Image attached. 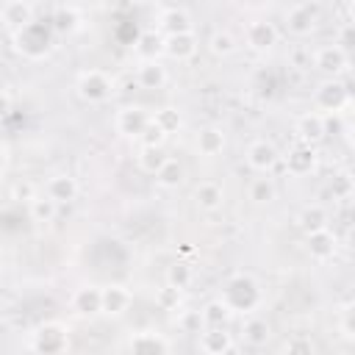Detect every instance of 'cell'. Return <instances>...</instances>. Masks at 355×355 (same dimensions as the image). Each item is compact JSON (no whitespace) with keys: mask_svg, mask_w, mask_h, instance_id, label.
Instances as JSON below:
<instances>
[{"mask_svg":"<svg viewBox=\"0 0 355 355\" xmlns=\"http://www.w3.org/2000/svg\"><path fill=\"white\" fill-rule=\"evenodd\" d=\"M75 92H78V97H80L83 103L100 105V103H105V100L114 97L116 83H114V78H111L108 72H103V69H86V72L78 75Z\"/></svg>","mask_w":355,"mask_h":355,"instance_id":"3957f363","label":"cell"},{"mask_svg":"<svg viewBox=\"0 0 355 355\" xmlns=\"http://www.w3.org/2000/svg\"><path fill=\"white\" fill-rule=\"evenodd\" d=\"M283 22H286V31L297 39H305L311 36L319 22H322V8L316 3H294L286 14H283Z\"/></svg>","mask_w":355,"mask_h":355,"instance_id":"277c9868","label":"cell"},{"mask_svg":"<svg viewBox=\"0 0 355 355\" xmlns=\"http://www.w3.org/2000/svg\"><path fill=\"white\" fill-rule=\"evenodd\" d=\"M166 283L169 286H175V288H189L191 286V280H194V272H191V263L189 261H172L169 266H166Z\"/></svg>","mask_w":355,"mask_h":355,"instance_id":"d6a6232c","label":"cell"},{"mask_svg":"<svg viewBox=\"0 0 355 355\" xmlns=\"http://www.w3.org/2000/svg\"><path fill=\"white\" fill-rule=\"evenodd\" d=\"M338 250V239L330 227H322V230H311L305 233V252L313 258V261H330Z\"/></svg>","mask_w":355,"mask_h":355,"instance_id":"5bb4252c","label":"cell"},{"mask_svg":"<svg viewBox=\"0 0 355 355\" xmlns=\"http://www.w3.org/2000/svg\"><path fill=\"white\" fill-rule=\"evenodd\" d=\"M11 197L19 200V202H31V200L36 197V186H33L31 180H17V183L11 186Z\"/></svg>","mask_w":355,"mask_h":355,"instance_id":"b9f144b4","label":"cell"},{"mask_svg":"<svg viewBox=\"0 0 355 355\" xmlns=\"http://www.w3.org/2000/svg\"><path fill=\"white\" fill-rule=\"evenodd\" d=\"M0 17H3V25L14 33V31L25 28L28 22H33V6L28 0H8L3 6V14Z\"/></svg>","mask_w":355,"mask_h":355,"instance_id":"cb8c5ba5","label":"cell"},{"mask_svg":"<svg viewBox=\"0 0 355 355\" xmlns=\"http://www.w3.org/2000/svg\"><path fill=\"white\" fill-rule=\"evenodd\" d=\"M183 31H194V22H191V14L186 8H164L158 14V33L166 36V33H183Z\"/></svg>","mask_w":355,"mask_h":355,"instance_id":"7402d4cb","label":"cell"},{"mask_svg":"<svg viewBox=\"0 0 355 355\" xmlns=\"http://www.w3.org/2000/svg\"><path fill=\"white\" fill-rule=\"evenodd\" d=\"M6 164H8V153H6V147L0 144V178H3V172H6Z\"/></svg>","mask_w":355,"mask_h":355,"instance_id":"f6af8a7d","label":"cell"},{"mask_svg":"<svg viewBox=\"0 0 355 355\" xmlns=\"http://www.w3.org/2000/svg\"><path fill=\"white\" fill-rule=\"evenodd\" d=\"M178 330L180 333H200L202 330L200 311H178Z\"/></svg>","mask_w":355,"mask_h":355,"instance_id":"ab89813d","label":"cell"},{"mask_svg":"<svg viewBox=\"0 0 355 355\" xmlns=\"http://www.w3.org/2000/svg\"><path fill=\"white\" fill-rule=\"evenodd\" d=\"M313 69L322 72L324 78H341V75L349 69L347 47H341V44L319 47V50L313 53Z\"/></svg>","mask_w":355,"mask_h":355,"instance_id":"8992f818","label":"cell"},{"mask_svg":"<svg viewBox=\"0 0 355 355\" xmlns=\"http://www.w3.org/2000/svg\"><path fill=\"white\" fill-rule=\"evenodd\" d=\"M236 47H239V42H236V36H233L230 31H214V33L208 36V50H211V55H216V58L233 55Z\"/></svg>","mask_w":355,"mask_h":355,"instance_id":"1f68e13d","label":"cell"},{"mask_svg":"<svg viewBox=\"0 0 355 355\" xmlns=\"http://www.w3.org/2000/svg\"><path fill=\"white\" fill-rule=\"evenodd\" d=\"M28 214H31V219L33 222H39V225H50L53 219H55V214H58V205L47 197V194H36L31 202H28Z\"/></svg>","mask_w":355,"mask_h":355,"instance_id":"4dcf8cb0","label":"cell"},{"mask_svg":"<svg viewBox=\"0 0 355 355\" xmlns=\"http://www.w3.org/2000/svg\"><path fill=\"white\" fill-rule=\"evenodd\" d=\"M150 122V114L141 108V105H125L116 111V119H114V128L119 136L125 139H139V133L144 130V125Z\"/></svg>","mask_w":355,"mask_h":355,"instance_id":"8fae6325","label":"cell"},{"mask_svg":"<svg viewBox=\"0 0 355 355\" xmlns=\"http://www.w3.org/2000/svg\"><path fill=\"white\" fill-rule=\"evenodd\" d=\"M338 330L344 336V341H355V311H352V302H347L341 308V316H338Z\"/></svg>","mask_w":355,"mask_h":355,"instance_id":"60d3db41","label":"cell"},{"mask_svg":"<svg viewBox=\"0 0 355 355\" xmlns=\"http://www.w3.org/2000/svg\"><path fill=\"white\" fill-rule=\"evenodd\" d=\"M247 197L255 202V205H269L275 202L277 197V186L272 178H255L250 186H247Z\"/></svg>","mask_w":355,"mask_h":355,"instance_id":"f546056e","label":"cell"},{"mask_svg":"<svg viewBox=\"0 0 355 355\" xmlns=\"http://www.w3.org/2000/svg\"><path fill=\"white\" fill-rule=\"evenodd\" d=\"M316 169V150L311 147V144H297V147H291L288 150V155H286V172L288 175H294V178H305V175H311Z\"/></svg>","mask_w":355,"mask_h":355,"instance_id":"e0dca14e","label":"cell"},{"mask_svg":"<svg viewBox=\"0 0 355 355\" xmlns=\"http://www.w3.org/2000/svg\"><path fill=\"white\" fill-rule=\"evenodd\" d=\"M330 191H333L336 200H349V197H352V175H349V172H338V175H333Z\"/></svg>","mask_w":355,"mask_h":355,"instance_id":"f35d334b","label":"cell"},{"mask_svg":"<svg viewBox=\"0 0 355 355\" xmlns=\"http://www.w3.org/2000/svg\"><path fill=\"white\" fill-rule=\"evenodd\" d=\"M294 133H297V139H300L302 144L316 147V144L324 139V119H322V114H316V111L302 114V116L294 122Z\"/></svg>","mask_w":355,"mask_h":355,"instance_id":"d6986e66","label":"cell"},{"mask_svg":"<svg viewBox=\"0 0 355 355\" xmlns=\"http://www.w3.org/2000/svg\"><path fill=\"white\" fill-rule=\"evenodd\" d=\"M341 3H349V0H341Z\"/></svg>","mask_w":355,"mask_h":355,"instance_id":"bcb514c9","label":"cell"},{"mask_svg":"<svg viewBox=\"0 0 355 355\" xmlns=\"http://www.w3.org/2000/svg\"><path fill=\"white\" fill-rule=\"evenodd\" d=\"M222 202H225V189H222L219 183H214V180H202V183L194 189V205H197L200 211L214 214V211L222 208Z\"/></svg>","mask_w":355,"mask_h":355,"instance_id":"603a6c76","label":"cell"},{"mask_svg":"<svg viewBox=\"0 0 355 355\" xmlns=\"http://www.w3.org/2000/svg\"><path fill=\"white\" fill-rule=\"evenodd\" d=\"M247 166L252 169V172H261V175H269L275 166H277V161H280V153H277V147L272 144V141H266V139H258V141H252L250 147H247Z\"/></svg>","mask_w":355,"mask_h":355,"instance_id":"30bf717a","label":"cell"},{"mask_svg":"<svg viewBox=\"0 0 355 355\" xmlns=\"http://www.w3.org/2000/svg\"><path fill=\"white\" fill-rule=\"evenodd\" d=\"M313 103H316V108H322L327 114L330 111H341L349 103V89H347V83L341 78H324L313 92Z\"/></svg>","mask_w":355,"mask_h":355,"instance_id":"52a82bcc","label":"cell"},{"mask_svg":"<svg viewBox=\"0 0 355 355\" xmlns=\"http://www.w3.org/2000/svg\"><path fill=\"white\" fill-rule=\"evenodd\" d=\"M244 44L252 53H269L277 44V28L269 19H252L244 28Z\"/></svg>","mask_w":355,"mask_h":355,"instance_id":"9c48e42d","label":"cell"},{"mask_svg":"<svg viewBox=\"0 0 355 355\" xmlns=\"http://www.w3.org/2000/svg\"><path fill=\"white\" fill-rule=\"evenodd\" d=\"M50 31L44 22H28L25 28L14 31L11 33V42H14V50L25 58H42L50 53L53 47V39H50Z\"/></svg>","mask_w":355,"mask_h":355,"instance_id":"7a4b0ae2","label":"cell"},{"mask_svg":"<svg viewBox=\"0 0 355 355\" xmlns=\"http://www.w3.org/2000/svg\"><path fill=\"white\" fill-rule=\"evenodd\" d=\"M141 147H164V141H166V130L150 116V122L144 125V130L139 133V139H136Z\"/></svg>","mask_w":355,"mask_h":355,"instance_id":"d590c367","label":"cell"},{"mask_svg":"<svg viewBox=\"0 0 355 355\" xmlns=\"http://www.w3.org/2000/svg\"><path fill=\"white\" fill-rule=\"evenodd\" d=\"M130 305H133L130 288H125L119 283H111V286H103L100 288V313H105V316H122Z\"/></svg>","mask_w":355,"mask_h":355,"instance_id":"4fadbf2b","label":"cell"},{"mask_svg":"<svg viewBox=\"0 0 355 355\" xmlns=\"http://www.w3.org/2000/svg\"><path fill=\"white\" fill-rule=\"evenodd\" d=\"M200 316H202V327H227V324H230L233 311L225 305V300H222V297H216V300H211V302H205V305H202Z\"/></svg>","mask_w":355,"mask_h":355,"instance_id":"4316f807","label":"cell"},{"mask_svg":"<svg viewBox=\"0 0 355 355\" xmlns=\"http://www.w3.org/2000/svg\"><path fill=\"white\" fill-rule=\"evenodd\" d=\"M72 311L78 316H97L100 313V288L97 286H80L72 294Z\"/></svg>","mask_w":355,"mask_h":355,"instance_id":"d4e9b609","label":"cell"},{"mask_svg":"<svg viewBox=\"0 0 355 355\" xmlns=\"http://www.w3.org/2000/svg\"><path fill=\"white\" fill-rule=\"evenodd\" d=\"M300 227H302V233H311V230H322V227H327V222H330V214H327V208L324 205H319V202H313V205H305L302 208V214H300Z\"/></svg>","mask_w":355,"mask_h":355,"instance_id":"f1b7e54d","label":"cell"},{"mask_svg":"<svg viewBox=\"0 0 355 355\" xmlns=\"http://www.w3.org/2000/svg\"><path fill=\"white\" fill-rule=\"evenodd\" d=\"M153 178H155V183H158L161 189H178V186L186 180V169H183V164H180L178 158H166V161L153 172Z\"/></svg>","mask_w":355,"mask_h":355,"instance_id":"484cf974","label":"cell"},{"mask_svg":"<svg viewBox=\"0 0 355 355\" xmlns=\"http://www.w3.org/2000/svg\"><path fill=\"white\" fill-rule=\"evenodd\" d=\"M225 144H227V136H225V130H222L219 125H205V128H200V133H197V139H194L197 153L205 155V158H216V155L225 150Z\"/></svg>","mask_w":355,"mask_h":355,"instance_id":"ffe728a7","label":"cell"},{"mask_svg":"<svg viewBox=\"0 0 355 355\" xmlns=\"http://www.w3.org/2000/svg\"><path fill=\"white\" fill-rule=\"evenodd\" d=\"M50 28H53V33H58V36L75 33V31L80 28V11H78L75 6H61V8L53 14Z\"/></svg>","mask_w":355,"mask_h":355,"instance_id":"83f0119b","label":"cell"},{"mask_svg":"<svg viewBox=\"0 0 355 355\" xmlns=\"http://www.w3.org/2000/svg\"><path fill=\"white\" fill-rule=\"evenodd\" d=\"M161 33L158 31H147V33H141L139 36V42L133 44V50H136V55L144 61V58H158V53H161Z\"/></svg>","mask_w":355,"mask_h":355,"instance_id":"836d02e7","label":"cell"},{"mask_svg":"<svg viewBox=\"0 0 355 355\" xmlns=\"http://www.w3.org/2000/svg\"><path fill=\"white\" fill-rule=\"evenodd\" d=\"M197 347L205 352V355H225V352H233V333H227V327H202L197 333Z\"/></svg>","mask_w":355,"mask_h":355,"instance_id":"2e32d148","label":"cell"},{"mask_svg":"<svg viewBox=\"0 0 355 355\" xmlns=\"http://www.w3.org/2000/svg\"><path fill=\"white\" fill-rule=\"evenodd\" d=\"M180 288H175V286H164L158 294H155V302H158V308H164V311H178L180 308Z\"/></svg>","mask_w":355,"mask_h":355,"instance_id":"74e56055","label":"cell"},{"mask_svg":"<svg viewBox=\"0 0 355 355\" xmlns=\"http://www.w3.org/2000/svg\"><path fill=\"white\" fill-rule=\"evenodd\" d=\"M67 347H69V327L64 322H44V324H39L36 333H33V341H31V349L44 352V355L64 352Z\"/></svg>","mask_w":355,"mask_h":355,"instance_id":"5b68a950","label":"cell"},{"mask_svg":"<svg viewBox=\"0 0 355 355\" xmlns=\"http://www.w3.org/2000/svg\"><path fill=\"white\" fill-rule=\"evenodd\" d=\"M169 155L161 150V147H141V153L136 155V161H139V169H144L147 175H153L164 161H166Z\"/></svg>","mask_w":355,"mask_h":355,"instance_id":"e575fe53","label":"cell"},{"mask_svg":"<svg viewBox=\"0 0 355 355\" xmlns=\"http://www.w3.org/2000/svg\"><path fill=\"white\" fill-rule=\"evenodd\" d=\"M222 300L233 313H250L258 308L261 302V288L255 283V277L250 275H233L225 288H222Z\"/></svg>","mask_w":355,"mask_h":355,"instance_id":"6da1fadb","label":"cell"},{"mask_svg":"<svg viewBox=\"0 0 355 355\" xmlns=\"http://www.w3.org/2000/svg\"><path fill=\"white\" fill-rule=\"evenodd\" d=\"M164 130H166V136L169 133H178L180 130V125H183V116H180V111L178 108H161V111H155V116H153Z\"/></svg>","mask_w":355,"mask_h":355,"instance_id":"8d00e7d4","label":"cell"},{"mask_svg":"<svg viewBox=\"0 0 355 355\" xmlns=\"http://www.w3.org/2000/svg\"><path fill=\"white\" fill-rule=\"evenodd\" d=\"M78 191H80L78 178H72L69 172H58V175L47 178V183H44V194H47L55 205H69V202H75V200H78Z\"/></svg>","mask_w":355,"mask_h":355,"instance_id":"7c38bea8","label":"cell"},{"mask_svg":"<svg viewBox=\"0 0 355 355\" xmlns=\"http://www.w3.org/2000/svg\"><path fill=\"white\" fill-rule=\"evenodd\" d=\"M241 341L252 349H261L272 341V324L263 316H247L241 324Z\"/></svg>","mask_w":355,"mask_h":355,"instance_id":"44dd1931","label":"cell"},{"mask_svg":"<svg viewBox=\"0 0 355 355\" xmlns=\"http://www.w3.org/2000/svg\"><path fill=\"white\" fill-rule=\"evenodd\" d=\"M166 80H169V72H166V67H164L158 58H144V61L139 64V69H136V83H139L141 89H147V92L164 89Z\"/></svg>","mask_w":355,"mask_h":355,"instance_id":"ac0fdd59","label":"cell"},{"mask_svg":"<svg viewBox=\"0 0 355 355\" xmlns=\"http://www.w3.org/2000/svg\"><path fill=\"white\" fill-rule=\"evenodd\" d=\"M283 349H286V352H305V355H311L316 347H313V341H311V338H305V336H297V338L286 341V344H283Z\"/></svg>","mask_w":355,"mask_h":355,"instance_id":"7bdbcfd3","label":"cell"},{"mask_svg":"<svg viewBox=\"0 0 355 355\" xmlns=\"http://www.w3.org/2000/svg\"><path fill=\"white\" fill-rule=\"evenodd\" d=\"M128 349H130V352H139V355H164V352H172V341H169L164 333L141 330V333L130 336Z\"/></svg>","mask_w":355,"mask_h":355,"instance_id":"9a60e30c","label":"cell"},{"mask_svg":"<svg viewBox=\"0 0 355 355\" xmlns=\"http://www.w3.org/2000/svg\"><path fill=\"white\" fill-rule=\"evenodd\" d=\"M200 50V42L194 36V31H183V33H166L161 39V53L172 61H189L194 58Z\"/></svg>","mask_w":355,"mask_h":355,"instance_id":"ba28073f","label":"cell"},{"mask_svg":"<svg viewBox=\"0 0 355 355\" xmlns=\"http://www.w3.org/2000/svg\"><path fill=\"white\" fill-rule=\"evenodd\" d=\"M11 108H14V100H11V94H8L6 89H0V119H6V116L11 114Z\"/></svg>","mask_w":355,"mask_h":355,"instance_id":"ee69618b","label":"cell"}]
</instances>
